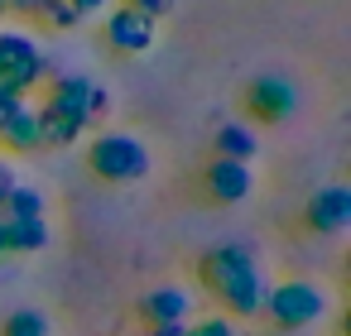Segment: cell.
Instances as JSON below:
<instances>
[{
	"instance_id": "cell-25",
	"label": "cell",
	"mask_w": 351,
	"mask_h": 336,
	"mask_svg": "<svg viewBox=\"0 0 351 336\" xmlns=\"http://www.w3.org/2000/svg\"><path fill=\"white\" fill-rule=\"evenodd\" d=\"M5 15H10V10H5V0H0V20H5Z\"/></svg>"
},
{
	"instance_id": "cell-11",
	"label": "cell",
	"mask_w": 351,
	"mask_h": 336,
	"mask_svg": "<svg viewBox=\"0 0 351 336\" xmlns=\"http://www.w3.org/2000/svg\"><path fill=\"white\" fill-rule=\"evenodd\" d=\"M0 149H5V154H34V149H44V135H39V106L20 101V106L5 116V125H0Z\"/></svg>"
},
{
	"instance_id": "cell-6",
	"label": "cell",
	"mask_w": 351,
	"mask_h": 336,
	"mask_svg": "<svg viewBox=\"0 0 351 336\" xmlns=\"http://www.w3.org/2000/svg\"><path fill=\"white\" fill-rule=\"evenodd\" d=\"M245 111L255 120H265V125H279V120H289L298 111V87L289 77H279V73H265V77H255L245 87Z\"/></svg>"
},
{
	"instance_id": "cell-10",
	"label": "cell",
	"mask_w": 351,
	"mask_h": 336,
	"mask_svg": "<svg viewBox=\"0 0 351 336\" xmlns=\"http://www.w3.org/2000/svg\"><path fill=\"white\" fill-rule=\"evenodd\" d=\"M135 312H140L145 326H183V322L193 317V298H188V288L164 283V288H149Z\"/></svg>"
},
{
	"instance_id": "cell-24",
	"label": "cell",
	"mask_w": 351,
	"mask_h": 336,
	"mask_svg": "<svg viewBox=\"0 0 351 336\" xmlns=\"http://www.w3.org/2000/svg\"><path fill=\"white\" fill-rule=\"evenodd\" d=\"M0 259H10V235H5V221H0Z\"/></svg>"
},
{
	"instance_id": "cell-7",
	"label": "cell",
	"mask_w": 351,
	"mask_h": 336,
	"mask_svg": "<svg viewBox=\"0 0 351 336\" xmlns=\"http://www.w3.org/2000/svg\"><path fill=\"white\" fill-rule=\"evenodd\" d=\"M202 192H207L217 207H241V202L255 192V173H250V164L212 159V164L202 168Z\"/></svg>"
},
{
	"instance_id": "cell-23",
	"label": "cell",
	"mask_w": 351,
	"mask_h": 336,
	"mask_svg": "<svg viewBox=\"0 0 351 336\" xmlns=\"http://www.w3.org/2000/svg\"><path fill=\"white\" fill-rule=\"evenodd\" d=\"M188 326V322H183ZM183 326H149V336H183Z\"/></svg>"
},
{
	"instance_id": "cell-4",
	"label": "cell",
	"mask_w": 351,
	"mask_h": 336,
	"mask_svg": "<svg viewBox=\"0 0 351 336\" xmlns=\"http://www.w3.org/2000/svg\"><path fill=\"white\" fill-rule=\"evenodd\" d=\"M49 73H53V63H49V53L39 49L34 34H25V29H0V87L29 101V92L44 87Z\"/></svg>"
},
{
	"instance_id": "cell-21",
	"label": "cell",
	"mask_w": 351,
	"mask_h": 336,
	"mask_svg": "<svg viewBox=\"0 0 351 336\" xmlns=\"http://www.w3.org/2000/svg\"><path fill=\"white\" fill-rule=\"evenodd\" d=\"M20 101H25V96H15V92H5V87H0V125H5V116H10Z\"/></svg>"
},
{
	"instance_id": "cell-1",
	"label": "cell",
	"mask_w": 351,
	"mask_h": 336,
	"mask_svg": "<svg viewBox=\"0 0 351 336\" xmlns=\"http://www.w3.org/2000/svg\"><path fill=\"white\" fill-rule=\"evenodd\" d=\"M111 111V92L92 77H53L49 87V101L39 106V135L49 149H68L87 135V125H97L101 116Z\"/></svg>"
},
{
	"instance_id": "cell-16",
	"label": "cell",
	"mask_w": 351,
	"mask_h": 336,
	"mask_svg": "<svg viewBox=\"0 0 351 336\" xmlns=\"http://www.w3.org/2000/svg\"><path fill=\"white\" fill-rule=\"evenodd\" d=\"M39 20H49V29H58V34H73V29H77V25L87 20V15H82V10L73 5V0H49Z\"/></svg>"
},
{
	"instance_id": "cell-5",
	"label": "cell",
	"mask_w": 351,
	"mask_h": 336,
	"mask_svg": "<svg viewBox=\"0 0 351 336\" xmlns=\"http://www.w3.org/2000/svg\"><path fill=\"white\" fill-rule=\"evenodd\" d=\"M265 317L279 331H303L327 317V293L308 279H279L265 288Z\"/></svg>"
},
{
	"instance_id": "cell-2",
	"label": "cell",
	"mask_w": 351,
	"mask_h": 336,
	"mask_svg": "<svg viewBox=\"0 0 351 336\" xmlns=\"http://www.w3.org/2000/svg\"><path fill=\"white\" fill-rule=\"evenodd\" d=\"M197 274H202V283L221 298L226 317H260V312H265V288H269V279L260 274L255 255H250L241 240L212 245V250L197 259Z\"/></svg>"
},
{
	"instance_id": "cell-12",
	"label": "cell",
	"mask_w": 351,
	"mask_h": 336,
	"mask_svg": "<svg viewBox=\"0 0 351 336\" xmlns=\"http://www.w3.org/2000/svg\"><path fill=\"white\" fill-rule=\"evenodd\" d=\"M255 154H260V135H255V125H245V120H226V125H217V159L250 164Z\"/></svg>"
},
{
	"instance_id": "cell-20",
	"label": "cell",
	"mask_w": 351,
	"mask_h": 336,
	"mask_svg": "<svg viewBox=\"0 0 351 336\" xmlns=\"http://www.w3.org/2000/svg\"><path fill=\"white\" fill-rule=\"evenodd\" d=\"M44 5L49 0H5V10H15V15H44Z\"/></svg>"
},
{
	"instance_id": "cell-3",
	"label": "cell",
	"mask_w": 351,
	"mask_h": 336,
	"mask_svg": "<svg viewBox=\"0 0 351 336\" xmlns=\"http://www.w3.org/2000/svg\"><path fill=\"white\" fill-rule=\"evenodd\" d=\"M87 168L101 178V183H140V178H149V168H154V159H149V149H145V140H135V135H125V130H106V135H97L92 144H87Z\"/></svg>"
},
{
	"instance_id": "cell-18",
	"label": "cell",
	"mask_w": 351,
	"mask_h": 336,
	"mask_svg": "<svg viewBox=\"0 0 351 336\" xmlns=\"http://www.w3.org/2000/svg\"><path fill=\"white\" fill-rule=\"evenodd\" d=\"M173 5H178V0H130V10H140V15H145V20H154V25H159Z\"/></svg>"
},
{
	"instance_id": "cell-14",
	"label": "cell",
	"mask_w": 351,
	"mask_h": 336,
	"mask_svg": "<svg viewBox=\"0 0 351 336\" xmlns=\"http://www.w3.org/2000/svg\"><path fill=\"white\" fill-rule=\"evenodd\" d=\"M5 235H10V255H39L49 245V221H5Z\"/></svg>"
},
{
	"instance_id": "cell-22",
	"label": "cell",
	"mask_w": 351,
	"mask_h": 336,
	"mask_svg": "<svg viewBox=\"0 0 351 336\" xmlns=\"http://www.w3.org/2000/svg\"><path fill=\"white\" fill-rule=\"evenodd\" d=\"M73 5H77L82 15H97V10H106V5H111V0H73Z\"/></svg>"
},
{
	"instance_id": "cell-9",
	"label": "cell",
	"mask_w": 351,
	"mask_h": 336,
	"mask_svg": "<svg viewBox=\"0 0 351 336\" xmlns=\"http://www.w3.org/2000/svg\"><path fill=\"white\" fill-rule=\"evenodd\" d=\"M303 221H308V231H317V235H341L346 221H351V192H346L341 183L317 188V192L308 197V207H303Z\"/></svg>"
},
{
	"instance_id": "cell-17",
	"label": "cell",
	"mask_w": 351,
	"mask_h": 336,
	"mask_svg": "<svg viewBox=\"0 0 351 336\" xmlns=\"http://www.w3.org/2000/svg\"><path fill=\"white\" fill-rule=\"evenodd\" d=\"M183 336H236V322L231 317H197L183 326Z\"/></svg>"
},
{
	"instance_id": "cell-8",
	"label": "cell",
	"mask_w": 351,
	"mask_h": 336,
	"mask_svg": "<svg viewBox=\"0 0 351 336\" xmlns=\"http://www.w3.org/2000/svg\"><path fill=\"white\" fill-rule=\"evenodd\" d=\"M154 34H159V25L154 20H145L140 10H130V5H121V10H111L106 15V44L116 49V53H149L154 49Z\"/></svg>"
},
{
	"instance_id": "cell-15",
	"label": "cell",
	"mask_w": 351,
	"mask_h": 336,
	"mask_svg": "<svg viewBox=\"0 0 351 336\" xmlns=\"http://www.w3.org/2000/svg\"><path fill=\"white\" fill-rule=\"evenodd\" d=\"M0 336H53V322H49L39 307H20V312H10V317H5Z\"/></svg>"
},
{
	"instance_id": "cell-13",
	"label": "cell",
	"mask_w": 351,
	"mask_h": 336,
	"mask_svg": "<svg viewBox=\"0 0 351 336\" xmlns=\"http://www.w3.org/2000/svg\"><path fill=\"white\" fill-rule=\"evenodd\" d=\"M0 211H5V221H49L44 192H39V188H25V183L5 197V207H0Z\"/></svg>"
},
{
	"instance_id": "cell-19",
	"label": "cell",
	"mask_w": 351,
	"mask_h": 336,
	"mask_svg": "<svg viewBox=\"0 0 351 336\" xmlns=\"http://www.w3.org/2000/svg\"><path fill=\"white\" fill-rule=\"evenodd\" d=\"M20 188V178H15V164L10 159H0V207H5V197Z\"/></svg>"
},
{
	"instance_id": "cell-26",
	"label": "cell",
	"mask_w": 351,
	"mask_h": 336,
	"mask_svg": "<svg viewBox=\"0 0 351 336\" xmlns=\"http://www.w3.org/2000/svg\"><path fill=\"white\" fill-rule=\"evenodd\" d=\"M0 159H5V154H0Z\"/></svg>"
}]
</instances>
